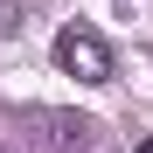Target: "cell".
Returning a JSON list of instances; mask_svg holds the SVG:
<instances>
[{"instance_id": "1", "label": "cell", "mask_w": 153, "mask_h": 153, "mask_svg": "<svg viewBox=\"0 0 153 153\" xmlns=\"http://www.w3.org/2000/svg\"><path fill=\"white\" fill-rule=\"evenodd\" d=\"M56 63L76 76V84H111V49H105V35H91V28H63L56 35Z\"/></svg>"}, {"instance_id": "3", "label": "cell", "mask_w": 153, "mask_h": 153, "mask_svg": "<svg viewBox=\"0 0 153 153\" xmlns=\"http://www.w3.org/2000/svg\"><path fill=\"white\" fill-rule=\"evenodd\" d=\"M139 153H153V139H146V146H139Z\"/></svg>"}, {"instance_id": "2", "label": "cell", "mask_w": 153, "mask_h": 153, "mask_svg": "<svg viewBox=\"0 0 153 153\" xmlns=\"http://www.w3.org/2000/svg\"><path fill=\"white\" fill-rule=\"evenodd\" d=\"M84 139H91L84 118H56V146H84Z\"/></svg>"}]
</instances>
